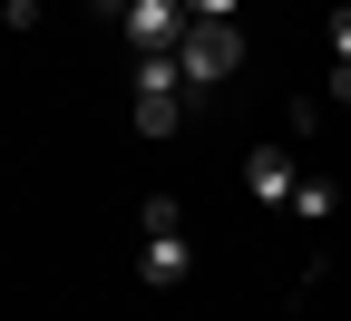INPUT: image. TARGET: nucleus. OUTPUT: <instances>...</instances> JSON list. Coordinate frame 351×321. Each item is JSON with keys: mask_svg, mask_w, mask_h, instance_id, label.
Instances as JSON below:
<instances>
[{"mask_svg": "<svg viewBox=\"0 0 351 321\" xmlns=\"http://www.w3.org/2000/svg\"><path fill=\"white\" fill-rule=\"evenodd\" d=\"M78 10H88V20H127V0H78Z\"/></svg>", "mask_w": 351, "mask_h": 321, "instance_id": "nucleus-11", "label": "nucleus"}, {"mask_svg": "<svg viewBox=\"0 0 351 321\" xmlns=\"http://www.w3.org/2000/svg\"><path fill=\"white\" fill-rule=\"evenodd\" d=\"M39 10H49V0H0V20H10V29H29Z\"/></svg>", "mask_w": 351, "mask_h": 321, "instance_id": "nucleus-8", "label": "nucleus"}, {"mask_svg": "<svg viewBox=\"0 0 351 321\" xmlns=\"http://www.w3.org/2000/svg\"><path fill=\"white\" fill-rule=\"evenodd\" d=\"M137 49H176L186 39V0H127V20H117Z\"/></svg>", "mask_w": 351, "mask_h": 321, "instance_id": "nucleus-2", "label": "nucleus"}, {"mask_svg": "<svg viewBox=\"0 0 351 321\" xmlns=\"http://www.w3.org/2000/svg\"><path fill=\"white\" fill-rule=\"evenodd\" d=\"M244 185H254L263 205H293L302 175H293V156H283V146H254V156H244Z\"/></svg>", "mask_w": 351, "mask_h": 321, "instance_id": "nucleus-3", "label": "nucleus"}, {"mask_svg": "<svg viewBox=\"0 0 351 321\" xmlns=\"http://www.w3.org/2000/svg\"><path fill=\"white\" fill-rule=\"evenodd\" d=\"M244 0H186V20H234Z\"/></svg>", "mask_w": 351, "mask_h": 321, "instance_id": "nucleus-9", "label": "nucleus"}, {"mask_svg": "<svg viewBox=\"0 0 351 321\" xmlns=\"http://www.w3.org/2000/svg\"><path fill=\"white\" fill-rule=\"evenodd\" d=\"M186 272H195V253H186V224H176V234H147V283H156V292H176Z\"/></svg>", "mask_w": 351, "mask_h": 321, "instance_id": "nucleus-4", "label": "nucleus"}, {"mask_svg": "<svg viewBox=\"0 0 351 321\" xmlns=\"http://www.w3.org/2000/svg\"><path fill=\"white\" fill-rule=\"evenodd\" d=\"M293 214L302 224H332L341 214V185H332V175H302V185H293Z\"/></svg>", "mask_w": 351, "mask_h": 321, "instance_id": "nucleus-6", "label": "nucleus"}, {"mask_svg": "<svg viewBox=\"0 0 351 321\" xmlns=\"http://www.w3.org/2000/svg\"><path fill=\"white\" fill-rule=\"evenodd\" d=\"M332 59H341V68H351V10H341V20H332Z\"/></svg>", "mask_w": 351, "mask_h": 321, "instance_id": "nucleus-10", "label": "nucleus"}, {"mask_svg": "<svg viewBox=\"0 0 351 321\" xmlns=\"http://www.w3.org/2000/svg\"><path fill=\"white\" fill-rule=\"evenodd\" d=\"M137 224H147V234H176L186 214H176V195H147V205H137Z\"/></svg>", "mask_w": 351, "mask_h": 321, "instance_id": "nucleus-7", "label": "nucleus"}, {"mask_svg": "<svg viewBox=\"0 0 351 321\" xmlns=\"http://www.w3.org/2000/svg\"><path fill=\"white\" fill-rule=\"evenodd\" d=\"M176 68H186V98H225V78L244 68V29L234 20H186Z\"/></svg>", "mask_w": 351, "mask_h": 321, "instance_id": "nucleus-1", "label": "nucleus"}, {"mask_svg": "<svg viewBox=\"0 0 351 321\" xmlns=\"http://www.w3.org/2000/svg\"><path fill=\"white\" fill-rule=\"evenodd\" d=\"M186 127V88H137V136H176Z\"/></svg>", "mask_w": 351, "mask_h": 321, "instance_id": "nucleus-5", "label": "nucleus"}]
</instances>
